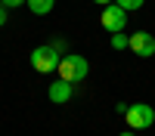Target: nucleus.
<instances>
[{
    "mask_svg": "<svg viewBox=\"0 0 155 136\" xmlns=\"http://www.w3.org/2000/svg\"><path fill=\"white\" fill-rule=\"evenodd\" d=\"M0 3H3L6 9H16V6H22V3H25V0H0Z\"/></svg>",
    "mask_w": 155,
    "mask_h": 136,
    "instance_id": "nucleus-10",
    "label": "nucleus"
},
{
    "mask_svg": "<svg viewBox=\"0 0 155 136\" xmlns=\"http://www.w3.org/2000/svg\"><path fill=\"white\" fill-rule=\"evenodd\" d=\"M0 25H6V6L0 3Z\"/></svg>",
    "mask_w": 155,
    "mask_h": 136,
    "instance_id": "nucleus-11",
    "label": "nucleus"
},
{
    "mask_svg": "<svg viewBox=\"0 0 155 136\" xmlns=\"http://www.w3.org/2000/svg\"><path fill=\"white\" fill-rule=\"evenodd\" d=\"M93 3H99V6H109V3H115V0H93Z\"/></svg>",
    "mask_w": 155,
    "mask_h": 136,
    "instance_id": "nucleus-12",
    "label": "nucleus"
},
{
    "mask_svg": "<svg viewBox=\"0 0 155 136\" xmlns=\"http://www.w3.org/2000/svg\"><path fill=\"white\" fill-rule=\"evenodd\" d=\"M59 62H62V56L56 53L53 46H37V49H31V68L34 71H41V74H50V71H56L59 68Z\"/></svg>",
    "mask_w": 155,
    "mask_h": 136,
    "instance_id": "nucleus-2",
    "label": "nucleus"
},
{
    "mask_svg": "<svg viewBox=\"0 0 155 136\" xmlns=\"http://www.w3.org/2000/svg\"><path fill=\"white\" fill-rule=\"evenodd\" d=\"M59 81H65V84H81L84 77H87V71H90V65H87V59L84 56H78V53H68V56H62V62H59Z\"/></svg>",
    "mask_w": 155,
    "mask_h": 136,
    "instance_id": "nucleus-1",
    "label": "nucleus"
},
{
    "mask_svg": "<svg viewBox=\"0 0 155 136\" xmlns=\"http://www.w3.org/2000/svg\"><path fill=\"white\" fill-rule=\"evenodd\" d=\"M112 46L115 49H127V46H130V37H127V34H112Z\"/></svg>",
    "mask_w": 155,
    "mask_h": 136,
    "instance_id": "nucleus-8",
    "label": "nucleus"
},
{
    "mask_svg": "<svg viewBox=\"0 0 155 136\" xmlns=\"http://www.w3.org/2000/svg\"><path fill=\"white\" fill-rule=\"evenodd\" d=\"M127 124H130V130H149L152 124H155V108L146 105V102H137L127 108Z\"/></svg>",
    "mask_w": 155,
    "mask_h": 136,
    "instance_id": "nucleus-3",
    "label": "nucleus"
},
{
    "mask_svg": "<svg viewBox=\"0 0 155 136\" xmlns=\"http://www.w3.org/2000/svg\"><path fill=\"white\" fill-rule=\"evenodd\" d=\"M47 96L53 99L56 105H62V102H68V99H71V84H65V81H56V84H50V90H47Z\"/></svg>",
    "mask_w": 155,
    "mask_h": 136,
    "instance_id": "nucleus-6",
    "label": "nucleus"
},
{
    "mask_svg": "<svg viewBox=\"0 0 155 136\" xmlns=\"http://www.w3.org/2000/svg\"><path fill=\"white\" fill-rule=\"evenodd\" d=\"M99 22H102V28H106L109 34H121L124 25H127V12H124L118 3H109V6H102Z\"/></svg>",
    "mask_w": 155,
    "mask_h": 136,
    "instance_id": "nucleus-4",
    "label": "nucleus"
},
{
    "mask_svg": "<svg viewBox=\"0 0 155 136\" xmlns=\"http://www.w3.org/2000/svg\"><path fill=\"white\" fill-rule=\"evenodd\" d=\"M115 3H118V6H121V9L127 12V9H140V6L146 3V0H115Z\"/></svg>",
    "mask_w": 155,
    "mask_h": 136,
    "instance_id": "nucleus-9",
    "label": "nucleus"
},
{
    "mask_svg": "<svg viewBox=\"0 0 155 136\" xmlns=\"http://www.w3.org/2000/svg\"><path fill=\"white\" fill-rule=\"evenodd\" d=\"M121 136H137V133H130V130H127V133H121Z\"/></svg>",
    "mask_w": 155,
    "mask_h": 136,
    "instance_id": "nucleus-13",
    "label": "nucleus"
},
{
    "mask_svg": "<svg viewBox=\"0 0 155 136\" xmlns=\"http://www.w3.org/2000/svg\"><path fill=\"white\" fill-rule=\"evenodd\" d=\"M130 49H134L140 59L155 56V37H152L149 31H137V34H130Z\"/></svg>",
    "mask_w": 155,
    "mask_h": 136,
    "instance_id": "nucleus-5",
    "label": "nucleus"
},
{
    "mask_svg": "<svg viewBox=\"0 0 155 136\" xmlns=\"http://www.w3.org/2000/svg\"><path fill=\"white\" fill-rule=\"evenodd\" d=\"M25 3L31 6V12H34V16H47V12L56 6V0H25Z\"/></svg>",
    "mask_w": 155,
    "mask_h": 136,
    "instance_id": "nucleus-7",
    "label": "nucleus"
}]
</instances>
